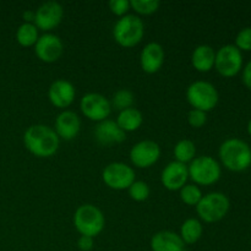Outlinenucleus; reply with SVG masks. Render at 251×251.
<instances>
[{
	"label": "nucleus",
	"instance_id": "nucleus-1",
	"mask_svg": "<svg viewBox=\"0 0 251 251\" xmlns=\"http://www.w3.org/2000/svg\"><path fill=\"white\" fill-rule=\"evenodd\" d=\"M24 144L32 154L46 158L58 151L60 139L53 127L44 124H34L25 131Z\"/></svg>",
	"mask_w": 251,
	"mask_h": 251
},
{
	"label": "nucleus",
	"instance_id": "nucleus-2",
	"mask_svg": "<svg viewBox=\"0 0 251 251\" xmlns=\"http://www.w3.org/2000/svg\"><path fill=\"white\" fill-rule=\"evenodd\" d=\"M220 159L226 168L233 172L245 171L251 164V149L240 139H228L220 146Z\"/></svg>",
	"mask_w": 251,
	"mask_h": 251
},
{
	"label": "nucleus",
	"instance_id": "nucleus-3",
	"mask_svg": "<svg viewBox=\"0 0 251 251\" xmlns=\"http://www.w3.org/2000/svg\"><path fill=\"white\" fill-rule=\"evenodd\" d=\"M74 226L81 235L97 237L105 226V218L100 208L92 203H83L74 213Z\"/></svg>",
	"mask_w": 251,
	"mask_h": 251
},
{
	"label": "nucleus",
	"instance_id": "nucleus-4",
	"mask_svg": "<svg viewBox=\"0 0 251 251\" xmlns=\"http://www.w3.org/2000/svg\"><path fill=\"white\" fill-rule=\"evenodd\" d=\"M145 34L144 21L135 14H126L119 17L113 27L115 42L125 48H130L141 42Z\"/></svg>",
	"mask_w": 251,
	"mask_h": 251
},
{
	"label": "nucleus",
	"instance_id": "nucleus-5",
	"mask_svg": "<svg viewBox=\"0 0 251 251\" xmlns=\"http://www.w3.org/2000/svg\"><path fill=\"white\" fill-rule=\"evenodd\" d=\"M186 98L194 109L207 113L217 105L220 96L215 85L208 81L198 80L189 85L186 90Z\"/></svg>",
	"mask_w": 251,
	"mask_h": 251
},
{
	"label": "nucleus",
	"instance_id": "nucleus-6",
	"mask_svg": "<svg viewBox=\"0 0 251 251\" xmlns=\"http://www.w3.org/2000/svg\"><path fill=\"white\" fill-rule=\"evenodd\" d=\"M229 199L222 193H208L202 196L200 202L196 205V212L199 217L207 223L218 222L229 211Z\"/></svg>",
	"mask_w": 251,
	"mask_h": 251
},
{
	"label": "nucleus",
	"instance_id": "nucleus-7",
	"mask_svg": "<svg viewBox=\"0 0 251 251\" xmlns=\"http://www.w3.org/2000/svg\"><path fill=\"white\" fill-rule=\"evenodd\" d=\"M188 169L189 178L196 185H212L221 176L220 163L211 156L195 157Z\"/></svg>",
	"mask_w": 251,
	"mask_h": 251
},
{
	"label": "nucleus",
	"instance_id": "nucleus-8",
	"mask_svg": "<svg viewBox=\"0 0 251 251\" xmlns=\"http://www.w3.org/2000/svg\"><path fill=\"white\" fill-rule=\"evenodd\" d=\"M102 179L113 190H125L135 181V171L123 162H113L103 169Z\"/></svg>",
	"mask_w": 251,
	"mask_h": 251
},
{
	"label": "nucleus",
	"instance_id": "nucleus-9",
	"mask_svg": "<svg viewBox=\"0 0 251 251\" xmlns=\"http://www.w3.org/2000/svg\"><path fill=\"white\" fill-rule=\"evenodd\" d=\"M243 66L242 50L233 44H226L216 51L215 68L226 77L237 75Z\"/></svg>",
	"mask_w": 251,
	"mask_h": 251
},
{
	"label": "nucleus",
	"instance_id": "nucleus-10",
	"mask_svg": "<svg viewBox=\"0 0 251 251\" xmlns=\"http://www.w3.org/2000/svg\"><path fill=\"white\" fill-rule=\"evenodd\" d=\"M81 112L92 122H103L109 117L112 104L103 95L97 92H88L80 100Z\"/></svg>",
	"mask_w": 251,
	"mask_h": 251
},
{
	"label": "nucleus",
	"instance_id": "nucleus-11",
	"mask_svg": "<svg viewBox=\"0 0 251 251\" xmlns=\"http://www.w3.org/2000/svg\"><path fill=\"white\" fill-rule=\"evenodd\" d=\"M161 157V147L152 140H142L130 150V159L139 168H150Z\"/></svg>",
	"mask_w": 251,
	"mask_h": 251
},
{
	"label": "nucleus",
	"instance_id": "nucleus-12",
	"mask_svg": "<svg viewBox=\"0 0 251 251\" xmlns=\"http://www.w3.org/2000/svg\"><path fill=\"white\" fill-rule=\"evenodd\" d=\"M33 24L42 31H50L60 25L64 16V9L60 2L46 1L36 10Z\"/></svg>",
	"mask_w": 251,
	"mask_h": 251
},
{
	"label": "nucleus",
	"instance_id": "nucleus-13",
	"mask_svg": "<svg viewBox=\"0 0 251 251\" xmlns=\"http://www.w3.org/2000/svg\"><path fill=\"white\" fill-rule=\"evenodd\" d=\"M64 50L60 37L54 33H44L39 36L34 44V53L44 63H54L59 60Z\"/></svg>",
	"mask_w": 251,
	"mask_h": 251
},
{
	"label": "nucleus",
	"instance_id": "nucleus-14",
	"mask_svg": "<svg viewBox=\"0 0 251 251\" xmlns=\"http://www.w3.org/2000/svg\"><path fill=\"white\" fill-rule=\"evenodd\" d=\"M189 179L188 166L178 161L167 164L161 174V181L166 189L171 191L180 190Z\"/></svg>",
	"mask_w": 251,
	"mask_h": 251
},
{
	"label": "nucleus",
	"instance_id": "nucleus-15",
	"mask_svg": "<svg viewBox=\"0 0 251 251\" xmlns=\"http://www.w3.org/2000/svg\"><path fill=\"white\" fill-rule=\"evenodd\" d=\"M76 97L75 86L68 80L58 78L48 88V98L56 108H68Z\"/></svg>",
	"mask_w": 251,
	"mask_h": 251
},
{
	"label": "nucleus",
	"instance_id": "nucleus-16",
	"mask_svg": "<svg viewBox=\"0 0 251 251\" xmlns=\"http://www.w3.org/2000/svg\"><path fill=\"white\" fill-rule=\"evenodd\" d=\"M164 58H166V53L162 44L157 42H150L144 47L140 54L141 69L147 74L157 73L163 66Z\"/></svg>",
	"mask_w": 251,
	"mask_h": 251
},
{
	"label": "nucleus",
	"instance_id": "nucleus-17",
	"mask_svg": "<svg viewBox=\"0 0 251 251\" xmlns=\"http://www.w3.org/2000/svg\"><path fill=\"white\" fill-rule=\"evenodd\" d=\"M81 129V120L73 110H63L55 119V130L59 139L73 140L78 135Z\"/></svg>",
	"mask_w": 251,
	"mask_h": 251
},
{
	"label": "nucleus",
	"instance_id": "nucleus-18",
	"mask_svg": "<svg viewBox=\"0 0 251 251\" xmlns=\"http://www.w3.org/2000/svg\"><path fill=\"white\" fill-rule=\"evenodd\" d=\"M95 137L100 145L120 144L126 139V132L123 131L115 120L105 119L96 125Z\"/></svg>",
	"mask_w": 251,
	"mask_h": 251
},
{
	"label": "nucleus",
	"instance_id": "nucleus-19",
	"mask_svg": "<svg viewBox=\"0 0 251 251\" xmlns=\"http://www.w3.org/2000/svg\"><path fill=\"white\" fill-rule=\"evenodd\" d=\"M152 251H185L180 235L172 230H161L151 238Z\"/></svg>",
	"mask_w": 251,
	"mask_h": 251
},
{
	"label": "nucleus",
	"instance_id": "nucleus-20",
	"mask_svg": "<svg viewBox=\"0 0 251 251\" xmlns=\"http://www.w3.org/2000/svg\"><path fill=\"white\" fill-rule=\"evenodd\" d=\"M216 51L208 44H200L191 54V64L200 73H207L215 66Z\"/></svg>",
	"mask_w": 251,
	"mask_h": 251
},
{
	"label": "nucleus",
	"instance_id": "nucleus-21",
	"mask_svg": "<svg viewBox=\"0 0 251 251\" xmlns=\"http://www.w3.org/2000/svg\"><path fill=\"white\" fill-rule=\"evenodd\" d=\"M117 124L119 125L120 129L125 132H131L139 129L144 122L142 113L136 108L131 107L127 109L120 110L117 117Z\"/></svg>",
	"mask_w": 251,
	"mask_h": 251
},
{
	"label": "nucleus",
	"instance_id": "nucleus-22",
	"mask_svg": "<svg viewBox=\"0 0 251 251\" xmlns=\"http://www.w3.org/2000/svg\"><path fill=\"white\" fill-rule=\"evenodd\" d=\"M202 223L198 218H188L180 226V238L184 244H195L202 237Z\"/></svg>",
	"mask_w": 251,
	"mask_h": 251
},
{
	"label": "nucleus",
	"instance_id": "nucleus-23",
	"mask_svg": "<svg viewBox=\"0 0 251 251\" xmlns=\"http://www.w3.org/2000/svg\"><path fill=\"white\" fill-rule=\"evenodd\" d=\"M38 38V28L34 24L24 22L16 31V41L22 47L34 46Z\"/></svg>",
	"mask_w": 251,
	"mask_h": 251
},
{
	"label": "nucleus",
	"instance_id": "nucleus-24",
	"mask_svg": "<svg viewBox=\"0 0 251 251\" xmlns=\"http://www.w3.org/2000/svg\"><path fill=\"white\" fill-rule=\"evenodd\" d=\"M195 154L196 146L191 140L183 139L176 142V145L174 146V157H176V161L180 162V163L186 164L188 162H191L195 158Z\"/></svg>",
	"mask_w": 251,
	"mask_h": 251
},
{
	"label": "nucleus",
	"instance_id": "nucleus-25",
	"mask_svg": "<svg viewBox=\"0 0 251 251\" xmlns=\"http://www.w3.org/2000/svg\"><path fill=\"white\" fill-rule=\"evenodd\" d=\"M135 102V96L132 93V91H130L129 88H120L117 92L113 95L112 103L110 104L114 108H117L118 110H124L127 108H131L134 105Z\"/></svg>",
	"mask_w": 251,
	"mask_h": 251
},
{
	"label": "nucleus",
	"instance_id": "nucleus-26",
	"mask_svg": "<svg viewBox=\"0 0 251 251\" xmlns=\"http://www.w3.org/2000/svg\"><path fill=\"white\" fill-rule=\"evenodd\" d=\"M180 199L188 206H196L202 199V191L196 184H185L180 189Z\"/></svg>",
	"mask_w": 251,
	"mask_h": 251
},
{
	"label": "nucleus",
	"instance_id": "nucleus-27",
	"mask_svg": "<svg viewBox=\"0 0 251 251\" xmlns=\"http://www.w3.org/2000/svg\"><path fill=\"white\" fill-rule=\"evenodd\" d=\"M129 191V196L134 201L137 202H142V201L147 200L150 196V186L146 181L142 180H135L134 183L130 185V188L127 189Z\"/></svg>",
	"mask_w": 251,
	"mask_h": 251
},
{
	"label": "nucleus",
	"instance_id": "nucleus-28",
	"mask_svg": "<svg viewBox=\"0 0 251 251\" xmlns=\"http://www.w3.org/2000/svg\"><path fill=\"white\" fill-rule=\"evenodd\" d=\"M131 9L141 15H151L158 10L159 0H130Z\"/></svg>",
	"mask_w": 251,
	"mask_h": 251
},
{
	"label": "nucleus",
	"instance_id": "nucleus-29",
	"mask_svg": "<svg viewBox=\"0 0 251 251\" xmlns=\"http://www.w3.org/2000/svg\"><path fill=\"white\" fill-rule=\"evenodd\" d=\"M235 47L239 50H251V27H245L238 32Z\"/></svg>",
	"mask_w": 251,
	"mask_h": 251
},
{
	"label": "nucleus",
	"instance_id": "nucleus-30",
	"mask_svg": "<svg viewBox=\"0 0 251 251\" xmlns=\"http://www.w3.org/2000/svg\"><path fill=\"white\" fill-rule=\"evenodd\" d=\"M188 122L190 124V126L199 129V127L203 126L207 122V113L202 112V110L199 109H191L188 113Z\"/></svg>",
	"mask_w": 251,
	"mask_h": 251
},
{
	"label": "nucleus",
	"instance_id": "nucleus-31",
	"mask_svg": "<svg viewBox=\"0 0 251 251\" xmlns=\"http://www.w3.org/2000/svg\"><path fill=\"white\" fill-rule=\"evenodd\" d=\"M109 9L113 14L118 15V16H124L127 14L131 5H130V0H110L109 1Z\"/></svg>",
	"mask_w": 251,
	"mask_h": 251
},
{
	"label": "nucleus",
	"instance_id": "nucleus-32",
	"mask_svg": "<svg viewBox=\"0 0 251 251\" xmlns=\"http://www.w3.org/2000/svg\"><path fill=\"white\" fill-rule=\"evenodd\" d=\"M95 247V240L92 237L87 235H81L77 240V248L81 251H91Z\"/></svg>",
	"mask_w": 251,
	"mask_h": 251
},
{
	"label": "nucleus",
	"instance_id": "nucleus-33",
	"mask_svg": "<svg viewBox=\"0 0 251 251\" xmlns=\"http://www.w3.org/2000/svg\"><path fill=\"white\" fill-rule=\"evenodd\" d=\"M243 81L248 87L251 88V60L245 65L244 70H243Z\"/></svg>",
	"mask_w": 251,
	"mask_h": 251
},
{
	"label": "nucleus",
	"instance_id": "nucleus-34",
	"mask_svg": "<svg viewBox=\"0 0 251 251\" xmlns=\"http://www.w3.org/2000/svg\"><path fill=\"white\" fill-rule=\"evenodd\" d=\"M34 16H36V12L32 11V10H26V11L22 14V17H24L25 22H29V24H33Z\"/></svg>",
	"mask_w": 251,
	"mask_h": 251
},
{
	"label": "nucleus",
	"instance_id": "nucleus-35",
	"mask_svg": "<svg viewBox=\"0 0 251 251\" xmlns=\"http://www.w3.org/2000/svg\"><path fill=\"white\" fill-rule=\"evenodd\" d=\"M248 131H249V134L251 135V119L249 120V123H248Z\"/></svg>",
	"mask_w": 251,
	"mask_h": 251
}]
</instances>
